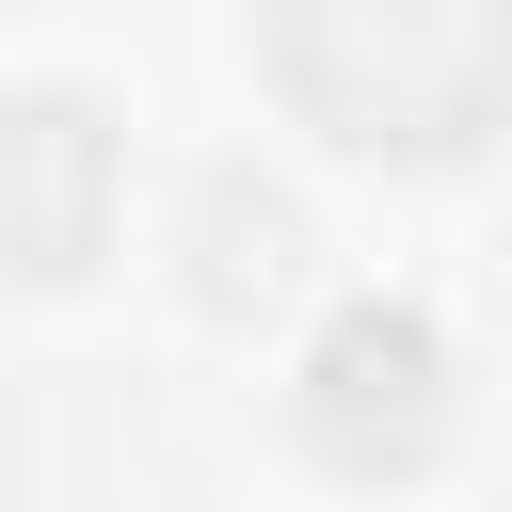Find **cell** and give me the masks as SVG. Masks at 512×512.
I'll return each instance as SVG.
<instances>
[{"mask_svg":"<svg viewBox=\"0 0 512 512\" xmlns=\"http://www.w3.org/2000/svg\"><path fill=\"white\" fill-rule=\"evenodd\" d=\"M304 448L336 480H416L448 448V336L416 304H336L304 352Z\"/></svg>","mask_w":512,"mask_h":512,"instance_id":"obj_2","label":"cell"},{"mask_svg":"<svg viewBox=\"0 0 512 512\" xmlns=\"http://www.w3.org/2000/svg\"><path fill=\"white\" fill-rule=\"evenodd\" d=\"M96 240H112V112L64 80H16L0 96V272L64 288L96 272Z\"/></svg>","mask_w":512,"mask_h":512,"instance_id":"obj_3","label":"cell"},{"mask_svg":"<svg viewBox=\"0 0 512 512\" xmlns=\"http://www.w3.org/2000/svg\"><path fill=\"white\" fill-rule=\"evenodd\" d=\"M272 96L336 160H480L512 128V0H256Z\"/></svg>","mask_w":512,"mask_h":512,"instance_id":"obj_1","label":"cell"}]
</instances>
